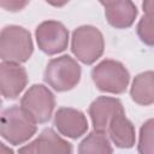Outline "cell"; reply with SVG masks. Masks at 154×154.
Returning a JSON list of instances; mask_svg holds the SVG:
<instances>
[{"label":"cell","mask_w":154,"mask_h":154,"mask_svg":"<svg viewBox=\"0 0 154 154\" xmlns=\"http://www.w3.org/2000/svg\"><path fill=\"white\" fill-rule=\"evenodd\" d=\"M34 51L30 32L19 25H7L0 34V58L5 63L22 64Z\"/></svg>","instance_id":"1"},{"label":"cell","mask_w":154,"mask_h":154,"mask_svg":"<svg viewBox=\"0 0 154 154\" xmlns=\"http://www.w3.org/2000/svg\"><path fill=\"white\" fill-rule=\"evenodd\" d=\"M36 130V123L20 106L13 105L2 111L0 134L8 143L13 146L22 144L31 138Z\"/></svg>","instance_id":"2"},{"label":"cell","mask_w":154,"mask_h":154,"mask_svg":"<svg viewBox=\"0 0 154 154\" xmlns=\"http://www.w3.org/2000/svg\"><path fill=\"white\" fill-rule=\"evenodd\" d=\"M81 66L70 55H61L52 59L45 70L43 79L57 91L73 89L81 79Z\"/></svg>","instance_id":"3"},{"label":"cell","mask_w":154,"mask_h":154,"mask_svg":"<svg viewBox=\"0 0 154 154\" xmlns=\"http://www.w3.org/2000/svg\"><path fill=\"white\" fill-rule=\"evenodd\" d=\"M105 40L102 32L93 25H82L73 30L71 51L85 65L94 64L103 53Z\"/></svg>","instance_id":"4"},{"label":"cell","mask_w":154,"mask_h":154,"mask_svg":"<svg viewBox=\"0 0 154 154\" xmlns=\"http://www.w3.org/2000/svg\"><path fill=\"white\" fill-rule=\"evenodd\" d=\"M91 78L99 90L111 94H122L128 88L130 73L122 63L105 59L91 70Z\"/></svg>","instance_id":"5"},{"label":"cell","mask_w":154,"mask_h":154,"mask_svg":"<svg viewBox=\"0 0 154 154\" xmlns=\"http://www.w3.org/2000/svg\"><path fill=\"white\" fill-rule=\"evenodd\" d=\"M54 106V95L43 84H32L20 100V107L36 124L47 123L52 117Z\"/></svg>","instance_id":"6"},{"label":"cell","mask_w":154,"mask_h":154,"mask_svg":"<svg viewBox=\"0 0 154 154\" xmlns=\"http://www.w3.org/2000/svg\"><path fill=\"white\" fill-rule=\"evenodd\" d=\"M38 48L47 55L64 52L69 43V30L58 20L42 22L35 31Z\"/></svg>","instance_id":"7"},{"label":"cell","mask_w":154,"mask_h":154,"mask_svg":"<svg viewBox=\"0 0 154 154\" xmlns=\"http://www.w3.org/2000/svg\"><path fill=\"white\" fill-rule=\"evenodd\" d=\"M89 116L95 131L107 132L111 120L118 114L124 112L120 100L109 96H99L89 106Z\"/></svg>","instance_id":"8"},{"label":"cell","mask_w":154,"mask_h":154,"mask_svg":"<svg viewBox=\"0 0 154 154\" xmlns=\"http://www.w3.org/2000/svg\"><path fill=\"white\" fill-rule=\"evenodd\" d=\"M54 125L61 135L73 140L81 137L88 130V120L84 113L71 107H60L55 112Z\"/></svg>","instance_id":"9"},{"label":"cell","mask_w":154,"mask_h":154,"mask_svg":"<svg viewBox=\"0 0 154 154\" xmlns=\"http://www.w3.org/2000/svg\"><path fill=\"white\" fill-rule=\"evenodd\" d=\"M28 83V75L19 64H0V88L5 99H16L24 90Z\"/></svg>","instance_id":"10"},{"label":"cell","mask_w":154,"mask_h":154,"mask_svg":"<svg viewBox=\"0 0 154 154\" xmlns=\"http://www.w3.org/2000/svg\"><path fill=\"white\" fill-rule=\"evenodd\" d=\"M101 5L105 7L107 22L116 29L130 28L138 13L136 5L129 0L101 1Z\"/></svg>","instance_id":"11"},{"label":"cell","mask_w":154,"mask_h":154,"mask_svg":"<svg viewBox=\"0 0 154 154\" xmlns=\"http://www.w3.org/2000/svg\"><path fill=\"white\" fill-rule=\"evenodd\" d=\"M107 134L111 141L118 148H131L135 144L136 134L132 123L125 117V113H118L109 123Z\"/></svg>","instance_id":"12"},{"label":"cell","mask_w":154,"mask_h":154,"mask_svg":"<svg viewBox=\"0 0 154 154\" xmlns=\"http://www.w3.org/2000/svg\"><path fill=\"white\" fill-rule=\"evenodd\" d=\"M35 142L37 154H72L71 143L61 138L51 128L43 129Z\"/></svg>","instance_id":"13"},{"label":"cell","mask_w":154,"mask_h":154,"mask_svg":"<svg viewBox=\"0 0 154 154\" xmlns=\"http://www.w3.org/2000/svg\"><path fill=\"white\" fill-rule=\"evenodd\" d=\"M130 95L131 99L141 106L154 103V71L138 73L132 81Z\"/></svg>","instance_id":"14"},{"label":"cell","mask_w":154,"mask_h":154,"mask_svg":"<svg viewBox=\"0 0 154 154\" xmlns=\"http://www.w3.org/2000/svg\"><path fill=\"white\" fill-rule=\"evenodd\" d=\"M78 154H113V149L106 135L94 130L79 143Z\"/></svg>","instance_id":"15"},{"label":"cell","mask_w":154,"mask_h":154,"mask_svg":"<svg viewBox=\"0 0 154 154\" xmlns=\"http://www.w3.org/2000/svg\"><path fill=\"white\" fill-rule=\"evenodd\" d=\"M140 154H154V118L143 123L137 146Z\"/></svg>","instance_id":"16"},{"label":"cell","mask_w":154,"mask_h":154,"mask_svg":"<svg viewBox=\"0 0 154 154\" xmlns=\"http://www.w3.org/2000/svg\"><path fill=\"white\" fill-rule=\"evenodd\" d=\"M140 40L147 46H154V17L144 14L136 28Z\"/></svg>","instance_id":"17"},{"label":"cell","mask_w":154,"mask_h":154,"mask_svg":"<svg viewBox=\"0 0 154 154\" xmlns=\"http://www.w3.org/2000/svg\"><path fill=\"white\" fill-rule=\"evenodd\" d=\"M28 2L26 1H23V2H19V1H10V4H5V2H1V6L7 8L8 11H19L22 10Z\"/></svg>","instance_id":"18"},{"label":"cell","mask_w":154,"mask_h":154,"mask_svg":"<svg viewBox=\"0 0 154 154\" xmlns=\"http://www.w3.org/2000/svg\"><path fill=\"white\" fill-rule=\"evenodd\" d=\"M18 154H37V150H36V142L32 141L23 147L19 148L18 150Z\"/></svg>","instance_id":"19"},{"label":"cell","mask_w":154,"mask_h":154,"mask_svg":"<svg viewBox=\"0 0 154 154\" xmlns=\"http://www.w3.org/2000/svg\"><path fill=\"white\" fill-rule=\"evenodd\" d=\"M143 11L147 16H152L154 17V0H147L142 4Z\"/></svg>","instance_id":"20"},{"label":"cell","mask_w":154,"mask_h":154,"mask_svg":"<svg viewBox=\"0 0 154 154\" xmlns=\"http://www.w3.org/2000/svg\"><path fill=\"white\" fill-rule=\"evenodd\" d=\"M1 153L0 154H14L13 153V150L11 149V148H8L6 144H4V143H1Z\"/></svg>","instance_id":"21"}]
</instances>
